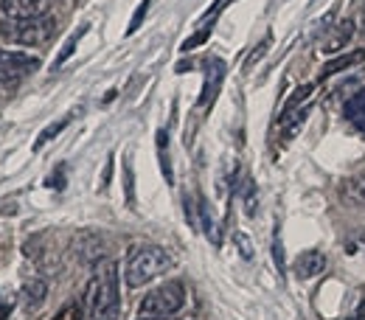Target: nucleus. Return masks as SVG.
<instances>
[{
  "mask_svg": "<svg viewBox=\"0 0 365 320\" xmlns=\"http://www.w3.org/2000/svg\"><path fill=\"white\" fill-rule=\"evenodd\" d=\"M85 306L91 320H115L121 312V289H118V264L101 262L85 289Z\"/></svg>",
  "mask_w": 365,
  "mask_h": 320,
  "instance_id": "1",
  "label": "nucleus"
},
{
  "mask_svg": "<svg viewBox=\"0 0 365 320\" xmlns=\"http://www.w3.org/2000/svg\"><path fill=\"white\" fill-rule=\"evenodd\" d=\"M172 267V256L166 247L160 244H138L133 247V253L127 256V264H124V281L127 287H146L149 281H155L158 275H163Z\"/></svg>",
  "mask_w": 365,
  "mask_h": 320,
  "instance_id": "2",
  "label": "nucleus"
},
{
  "mask_svg": "<svg viewBox=\"0 0 365 320\" xmlns=\"http://www.w3.org/2000/svg\"><path fill=\"white\" fill-rule=\"evenodd\" d=\"M185 304V287L180 281H166L163 287L152 289L143 301H140V315L149 318H169L175 312H180Z\"/></svg>",
  "mask_w": 365,
  "mask_h": 320,
  "instance_id": "3",
  "label": "nucleus"
},
{
  "mask_svg": "<svg viewBox=\"0 0 365 320\" xmlns=\"http://www.w3.org/2000/svg\"><path fill=\"white\" fill-rule=\"evenodd\" d=\"M56 31V23L51 17H37V20H11L6 26V37L20 43V46H40L48 43Z\"/></svg>",
  "mask_w": 365,
  "mask_h": 320,
  "instance_id": "4",
  "label": "nucleus"
},
{
  "mask_svg": "<svg viewBox=\"0 0 365 320\" xmlns=\"http://www.w3.org/2000/svg\"><path fill=\"white\" fill-rule=\"evenodd\" d=\"M53 0H0V11L9 20H37L48 17Z\"/></svg>",
  "mask_w": 365,
  "mask_h": 320,
  "instance_id": "5",
  "label": "nucleus"
},
{
  "mask_svg": "<svg viewBox=\"0 0 365 320\" xmlns=\"http://www.w3.org/2000/svg\"><path fill=\"white\" fill-rule=\"evenodd\" d=\"M0 68H6V71H11V73H17V76L23 79L26 73H31V71H37V68H40V59H37V56H31V53H23V51L0 48Z\"/></svg>",
  "mask_w": 365,
  "mask_h": 320,
  "instance_id": "6",
  "label": "nucleus"
},
{
  "mask_svg": "<svg viewBox=\"0 0 365 320\" xmlns=\"http://www.w3.org/2000/svg\"><path fill=\"white\" fill-rule=\"evenodd\" d=\"M222 79H225V62L222 59H208V71H205V85H202V96H200V107H208L214 98H217V93H220V85H222Z\"/></svg>",
  "mask_w": 365,
  "mask_h": 320,
  "instance_id": "7",
  "label": "nucleus"
},
{
  "mask_svg": "<svg viewBox=\"0 0 365 320\" xmlns=\"http://www.w3.org/2000/svg\"><path fill=\"white\" fill-rule=\"evenodd\" d=\"M326 270V256L320 250H304L298 259H295V273L298 278H318Z\"/></svg>",
  "mask_w": 365,
  "mask_h": 320,
  "instance_id": "8",
  "label": "nucleus"
},
{
  "mask_svg": "<svg viewBox=\"0 0 365 320\" xmlns=\"http://www.w3.org/2000/svg\"><path fill=\"white\" fill-rule=\"evenodd\" d=\"M346 118H349V124H351L357 133L365 135V88H360V91L346 101Z\"/></svg>",
  "mask_w": 365,
  "mask_h": 320,
  "instance_id": "9",
  "label": "nucleus"
},
{
  "mask_svg": "<svg viewBox=\"0 0 365 320\" xmlns=\"http://www.w3.org/2000/svg\"><path fill=\"white\" fill-rule=\"evenodd\" d=\"M363 59H365V51L343 53V56H337V59H331V62H326V65L320 68V79H329V76H334V73H340V71H349V68H354V65L363 62Z\"/></svg>",
  "mask_w": 365,
  "mask_h": 320,
  "instance_id": "10",
  "label": "nucleus"
},
{
  "mask_svg": "<svg viewBox=\"0 0 365 320\" xmlns=\"http://www.w3.org/2000/svg\"><path fill=\"white\" fill-rule=\"evenodd\" d=\"M46 295H48V284L40 281V278H31L26 287H23V301L29 309H40L46 304Z\"/></svg>",
  "mask_w": 365,
  "mask_h": 320,
  "instance_id": "11",
  "label": "nucleus"
},
{
  "mask_svg": "<svg viewBox=\"0 0 365 320\" xmlns=\"http://www.w3.org/2000/svg\"><path fill=\"white\" fill-rule=\"evenodd\" d=\"M158 158H160V169H163V177L166 183H175V172H172V163H169V135L166 130H158Z\"/></svg>",
  "mask_w": 365,
  "mask_h": 320,
  "instance_id": "12",
  "label": "nucleus"
},
{
  "mask_svg": "<svg viewBox=\"0 0 365 320\" xmlns=\"http://www.w3.org/2000/svg\"><path fill=\"white\" fill-rule=\"evenodd\" d=\"M85 31H88V26H82L79 31H73V34L65 40L62 51H59V53H56V59H53V71H59V68H62V65H65V62L73 56V51H76V46H79V40L85 37Z\"/></svg>",
  "mask_w": 365,
  "mask_h": 320,
  "instance_id": "13",
  "label": "nucleus"
},
{
  "mask_svg": "<svg viewBox=\"0 0 365 320\" xmlns=\"http://www.w3.org/2000/svg\"><path fill=\"white\" fill-rule=\"evenodd\" d=\"M312 91H315L312 85H301L298 91L292 93V96L287 98V104H284V110H281V121H284L287 115H292V113H295V110H298V107H301V104H304V101H307V98L312 96Z\"/></svg>",
  "mask_w": 365,
  "mask_h": 320,
  "instance_id": "14",
  "label": "nucleus"
},
{
  "mask_svg": "<svg viewBox=\"0 0 365 320\" xmlns=\"http://www.w3.org/2000/svg\"><path fill=\"white\" fill-rule=\"evenodd\" d=\"M346 197H349L354 205L365 208V177H351V180H346Z\"/></svg>",
  "mask_w": 365,
  "mask_h": 320,
  "instance_id": "15",
  "label": "nucleus"
},
{
  "mask_svg": "<svg viewBox=\"0 0 365 320\" xmlns=\"http://www.w3.org/2000/svg\"><path fill=\"white\" fill-rule=\"evenodd\" d=\"M351 26H354V23H343V29H340V31H337V34H334L331 40H326V46H323V51H326V53H334V51H340V48H343L346 43H349L351 31H354Z\"/></svg>",
  "mask_w": 365,
  "mask_h": 320,
  "instance_id": "16",
  "label": "nucleus"
},
{
  "mask_svg": "<svg viewBox=\"0 0 365 320\" xmlns=\"http://www.w3.org/2000/svg\"><path fill=\"white\" fill-rule=\"evenodd\" d=\"M68 124H71V115H68V118H62V121H56V124H51V127H46V130L40 133V138H37V143H34V152H40L48 140H53V138L59 135V133H62Z\"/></svg>",
  "mask_w": 365,
  "mask_h": 320,
  "instance_id": "17",
  "label": "nucleus"
},
{
  "mask_svg": "<svg viewBox=\"0 0 365 320\" xmlns=\"http://www.w3.org/2000/svg\"><path fill=\"white\" fill-rule=\"evenodd\" d=\"M124 194H127V205L135 208V175L130 158H124Z\"/></svg>",
  "mask_w": 365,
  "mask_h": 320,
  "instance_id": "18",
  "label": "nucleus"
},
{
  "mask_svg": "<svg viewBox=\"0 0 365 320\" xmlns=\"http://www.w3.org/2000/svg\"><path fill=\"white\" fill-rule=\"evenodd\" d=\"M149 3H152V0H140V6H138L135 14H133V20H130L127 34H135L138 29H140V23H143V17H146V11H149Z\"/></svg>",
  "mask_w": 365,
  "mask_h": 320,
  "instance_id": "19",
  "label": "nucleus"
},
{
  "mask_svg": "<svg viewBox=\"0 0 365 320\" xmlns=\"http://www.w3.org/2000/svg\"><path fill=\"white\" fill-rule=\"evenodd\" d=\"M270 43H273V37L267 34V37H264V40H262V43L256 46V51H253V53L247 56V62H245V68H247V71H250V68H253V65H256V62H259V59H262V56L267 53V48H270Z\"/></svg>",
  "mask_w": 365,
  "mask_h": 320,
  "instance_id": "20",
  "label": "nucleus"
},
{
  "mask_svg": "<svg viewBox=\"0 0 365 320\" xmlns=\"http://www.w3.org/2000/svg\"><path fill=\"white\" fill-rule=\"evenodd\" d=\"M245 214H247V217L256 214V185L250 183V180L245 185Z\"/></svg>",
  "mask_w": 365,
  "mask_h": 320,
  "instance_id": "21",
  "label": "nucleus"
},
{
  "mask_svg": "<svg viewBox=\"0 0 365 320\" xmlns=\"http://www.w3.org/2000/svg\"><path fill=\"white\" fill-rule=\"evenodd\" d=\"M208 34H211V26H205L202 31H197L194 37H188V40L182 43V51H194V48H197V46H202V43L208 40Z\"/></svg>",
  "mask_w": 365,
  "mask_h": 320,
  "instance_id": "22",
  "label": "nucleus"
},
{
  "mask_svg": "<svg viewBox=\"0 0 365 320\" xmlns=\"http://www.w3.org/2000/svg\"><path fill=\"white\" fill-rule=\"evenodd\" d=\"M273 259H275L278 273L284 275V253H281V236H278V230H275V236H273Z\"/></svg>",
  "mask_w": 365,
  "mask_h": 320,
  "instance_id": "23",
  "label": "nucleus"
},
{
  "mask_svg": "<svg viewBox=\"0 0 365 320\" xmlns=\"http://www.w3.org/2000/svg\"><path fill=\"white\" fill-rule=\"evenodd\" d=\"M233 242L242 247V256H245V259H253V247H250V242H247L245 233H233Z\"/></svg>",
  "mask_w": 365,
  "mask_h": 320,
  "instance_id": "24",
  "label": "nucleus"
},
{
  "mask_svg": "<svg viewBox=\"0 0 365 320\" xmlns=\"http://www.w3.org/2000/svg\"><path fill=\"white\" fill-rule=\"evenodd\" d=\"M53 320H82V309L71 304V306H65V309H62Z\"/></svg>",
  "mask_w": 365,
  "mask_h": 320,
  "instance_id": "25",
  "label": "nucleus"
},
{
  "mask_svg": "<svg viewBox=\"0 0 365 320\" xmlns=\"http://www.w3.org/2000/svg\"><path fill=\"white\" fill-rule=\"evenodd\" d=\"M110 177H113V158L107 160V169H104V175H101V185H104V188L110 183Z\"/></svg>",
  "mask_w": 365,
  "mask_h": 320,
  "instance_id": "26",
  "label": "nucleus"
},
{
  "mask_svg": "<svg viewBox=\"0 0 365 320\" xmlns=\"http://www.w3.org/2000/svg\"><path fill=\"white\" fill-rule=\"evenodd\" d=\"M140 320H163V318H149V315H140Z\"/></svg>",
  "mask_w": 365,
  "mask_h": 320,
  "instance_id": "27",
  "label": "nucleus"
}]
</instances>
